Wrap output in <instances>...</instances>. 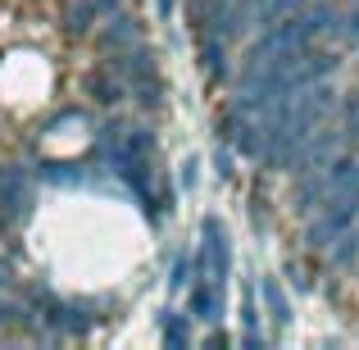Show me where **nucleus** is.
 <instances>
[{
    "mask_svg": "<svg viewBox=\"0 0 359 350\" xmlns=\"http://www.w3.org/2000/svg\"><path fill=\"white\" fill-rule=\"evenodd\" d=\"M264 296H269V309H273V318H278V323H287V300H282V291L273 287V282H264Z\"/></svg>",
    "mask_w": 359,
    "mask_h": 350,
    "instance_id": "obj_1",
    "label": "nucleus"
},
{
    "mask_svg": "<svg viewBox=\"0 0 359 350\" xmlns=\"http://www.w3.org/2000/svg\"><path fill=\"white\" fill-rule=\"evenodd\" d=\"M191 269H196L191 260H177V264H173V278H168V287L182 291V282H191Z\"/></svg>",
    "mask_w": 359,
    "mask_h": 350,
    "instance_id": "obj_2",
    "label": "nucleus"
}]
</instances>
